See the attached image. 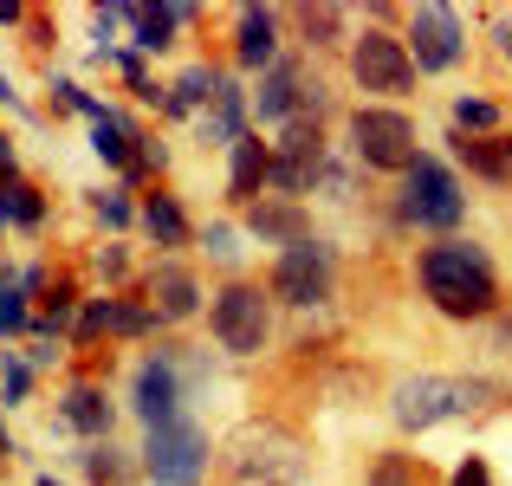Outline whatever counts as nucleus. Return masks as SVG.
<instances>
[{"label":"nucleus","instance_id":"1","mask_svg":"<svg viewBox=\"0 0 512 486\" xmlns=\"http://www.w3.org/2000/svg\"><path fill=\"white\" fill-rule=\"evenodd\" d=\"M415 279H422V299L441 318L480 324L500 312V273H493V253L480 240H435V247L415 253Z\"/></svg>","mask_w":512,"mask_h":486},{"label":"nucleus","instance_id":"2","mask_svg":"<svg viewBox=\"0 0 512 486\" xmlns=\"http://www.w3.org/2000/svg\"><path fill=\"white\" fill-rule=\"evenodd\" d=\"M493 396H500V383H487V376H402V383L389 389V415H396V428L422 435V428H435V422L487 409Z\"/></svg>","mask_w":512,"mask_h":486},{"label":"nucleus","instance_id":"3","mask_svg":"<svg viewBox=\"0 0 512 486\" xmlns=\"http://www.w3.org/2000/svg\"><path fill=\"white\" fill-rule=\"evenodd\" d=\"M396 214H402V227H422V234H454V227L467 221V188H461V175H454L441 156L422 150L409 169H402Z\"/></svg>","mask_w":512,"mask_h":486},{"label":"nucleus","instance_id":"4","mask_svg":"<svg viewBox=\"0 0 512 486\" xmlns=\"http://www.w3.org/2000/svg\"><path fill=\"white\" fill-rule=\"evenodd\" d=\"M266 299H273V305H299V312L331 305V299H338V247L318 240V234L279 247L273 279H266Z\"/></svg>","mask_w":512,"mask_h":486},{"label":"nucleus","instance_id":"5","mask_svg":"<svg viewBox=\"0 0 512 486\" xmlns=\"http://www.w3.org/2000/svg\"><path fill=\"white\" fill-rule=\"evenodd\" d=\"M350 156L363 169L402 175L415 156H422V137H415V117L396 111V104H357L350 111Z\"/></svg>","mask_w":512,"mask_h":486},{"label":"nucleus","instance_id":"6","mask_svg":"<svg viewBox=\"0 0 512 486\" xmlns=\"http://www.w3.org/2000/svg\"><path fill=\"white\" fill-rule=\"evenodd\" d=\"M208 331H214V344H221L227 357H260L266 337H273V299H266V286L227 279V286L214 292V305H208Z\"/></svg>","mask_w":512,"mask_h":486},{"label":"nucleus","instance_id":"7","mask_svg":"<svg viewBox=\"0 0 512 486\" xmlns=\"http://www.w3.org/2000/svg\"><path fill=\"white\" fill-rule=\"evenodd\" d=\"M143 474L156 486H201L208 474V428L175 415V422H156L143 435Z\"/></svg>","mask_w":512,"mask_h":486},{"label":"nucleus","instance_id":"8","mask_svg":"<svg viewBox=\"0 0 512 486\" xmlns=\"http://www.w3.org/2000/svg\"><path fill=\"white\" fill-rule=\"evenodd\" d=\"M350 78H357L363 91H376V98H409L415 91V65H409V52H402V39L389 33V26L350 33Z\"/></svg>","mask_w":512,"mask_h":486},{"label":"nucleus","instance_id":"9","mask_svg":"<svg viewBox=\"0 0 512 486\" xmlns=\"http://www.w3.org/2000/svg\"><path fill=\"white\" fill-rule=\"evenodd\" d=\"M325 130L318 124H305V117H292L286 124V137L273 143V169H266V188L273 195H286V201H299V195H312L318 182H325Z\"/></svg>","mask_w":512,"mask_h":486},{"label":"nucleus","instance_id":"10","mask_svg":"<svg viewBox=\"0 0 512 486\" xmlns=\"http://www.w3.org/2000/svg\"><path fill=\"white\" fill-rule=\"evenodd\" d=\"M402 52H409L415 72H454L467 52V26L454 7H409V39H402Z\"/></svg>","mask_w":512,"mask_h":486},{"label":"nucleus","instance_id":"11","mask_svg":"<svg viewBox=\"0 0 512 486\" xmlns=\"http://www.w3.org/2000/svg\"><path fill=\"white\" fill-rule=\"evenodd\" d=\"M130 409H137L143 428L182 415V363H175V350H156V357L137 363V376H130Z\"/></svg>","mask_w":512,"mask_h":486},{"label":"nucleus","instance_id":"12","mask_svg":"<svg viewBox=\"0 0 512 486\" xmlns=\"http://www.w3.org/2000/svg\"><path fill=\"white\" fill-rule=\"evenodd\" d=\"M111 331V337H143V331H156V312L150 305H137V299H85L78 305V324H72V344L85 350V344H98V337Z\"/></svg>","mask_w":512,"mask_h":486},{"label":"nucleus","instance_id":"13","mask_svg":"<svg viewBox=\"0 0 512 486\" xmlns=\"http://www.w3.org/2000/svg\"><path fill=\"white\" fill-rule=\"evenodd\" d=\"M143 292H150V312H156V324H188L201 312V279L188 273L182 260H156L150 266V279H143Z\"/></svg>","mask_w":512,"mask_h":486},{"label":"nucleus","instance_id":"14","mask_svg":"<svg viewBox=\"0 0 512 486\" xmlns=\"http://www.w3.org/2000/svg\"><path fill=\"white\" fill-rule=\"evenodd\" d=\"M266 169H273V143H260V130L227 143V201L234 208H253L266 195Z\"/></svg>","mask_w":512,"mask_h":486},{"label":"nucleus","instance_id":"15","mask_svg":"<svg viewBox=\"0 0 512 486\" xmlns=\"http://www.w3.org/2000/svg\"><path fill=\"white\" fill-rule=\"evenodd\" d=\"M247 214V234L266 240V247H292V240H312V214H305V201H286V195H260Z\"/></svg>","mask_w":512,"mask_h":486},{"label":"nucleus","instance_id":"16","mask_svg":"<svg viewBox=\"0 0 512 486\" xmlns=\"http://www.w3.org/2000/svg\"><path fill=\"white\" fill-rule=\"evenodd\" d=\"M299 91H305V65H299V59L266 65V72H260V91H253V117L286 130L292 117H299Z\"/></svg>","mask_w":512,"mask_h":486},{"label":"nucleus","instance_id":"17","mask_svg":"<svg viewBox=\"0 0 512 486\" xmlns=\"http://www.w3.org/2000/svg\"><path fill=\"white\" fill-rule=\"evenodd\" d=\"M234 59H240V72H266V65H279V7H240Z\"/></svg>","mask_w":512,"mask_h":486},{"label":"nucleus","instance_id":"18","mask_svg":"<svg viewBox=\"0 0 512 486\" xmlns=\"http://www.w3.org/2000/svg\"><path fill=\"white\" fill-rule=\"evenodd\" d=\"M124 20H130V52H169L175 33L195 20V7H182V0H163V7H124Z\"/></svg>","mask_w":512,"mask_h":486},{"label":"nucleus","instance_id":"19","mask_svg":"<svg viewBox=\"0 0 512 486\" xmlns=\"http://www.w3.org/2000/svg\"><path fill=\"white\" fill-rule=\"evenodd\" d=\"M59 422L72 428V435H85V441H111L117 409H111V396H104L98 383H72L65 402H59Z\"/></svg>","mask_w":512,"mask_h":486},{"label":"nucleus","instance_id":"20","mask_svg":"<svg viewBox=\"0 0 512 486\" xmlns=\"http://www.w3.org/2000/svg\"><path fill=\"white\" fill-rule=\"evenodd\" d=\"M448 150H454V162H461V169H474L480 182H512V156H506V137H461V130H454L448 137Z\"/></svg>","mask_w":512,"mask_h":486},{"label":"nucleus","instance_id":"21","mask_svg":"<svg viewBox=\"0 0 512 486\" xmlns=\"http://www.w3.org/2000/svg\"><path fill=\"white\" fill-rule=\"evenodd\" d=\"M137 221H143V234H150L156 247H188V240H195V227H188L182 201H175V195H163V188H150V195H143Z\"/></svg>","mask_w":512,"mask_h":486},{"label":"nucleus","instance_id":"22","mask_svg":"<svg viewBox=\"0 0 512 486\" xmlns=\"http://www.w3.org/2000/svg\"><path fill=\"white\" fill-rule=\"evenodd\" d=\"M214 98H221V72H214V65H188L175 85H163V111L169 117H195V111H208Z\"/></svg>","mask_w":512,"mask_h":486},{"label":"nucleus","instance_id":"23","mask_svg":"<svg viewBox=\"0 0 512 486\" xmlns=\"http://www.w3.org/2000/svg\"><path fill=\"white\" fill-rule=\"evenodd\" d=\"M137 137H143V130H137V124H124L117 111H104L98 124H91V150L111 162V169H124V175H130V162H137Z\"/></svg>","mask_w":512,"mask_h":486},{"label":"nucleus","instance_id":"24","mask_svg":"<svg viewBox=\"0 0 512 486\" xmlns=\"http://www.w3.org/2000/svg\"><path fill=\"white\" fill-rule=\"evenodd\" d=\"M0 221H13V227H46V195H39L33 182H20V175H0Z\"/></svg>","mask_w":512,"mask_h":486},{"label":"nucleus","instance_id":"25","mask_svg":"<svg viewBox=\"0 0 512 486\" xmlns=\"http://www.w3.org/2000/svg\"><path fill=\"white\" fill-rule=\"evenodd\" d=\"M201 130H208L214 143H234V137H247V91H240V85H227V78H221V98L208 104Z\"/></svg>","mask_w":512,"mask_h":486},{"label":"nucleus","instance_id":"26","mask_svg":"<svg viewBox=\"0 0 512 486\" xmlns=\"http://www.w3.org/2000/svg\"><path fill=\"white\" fill-rule=\"evenodd\" d=\"M454 130H461V137H493V130H500V104L493 98H454Z\"/></svg>","mask_w":512,"mask_h":486},{"label":"nucleus","instance_id":"27","mask_svg":"<svg viewBox=\"0 0 512 486\" xmlns=\"http://www.w3.org/2000/svg\"><path fill=\"white\" fill-rule=\"evenodd\" d=\"M33 331V312H26V292H20V279L0 266V337H26Z\"/></svg>","mask_w":512,"mask_h":486},{"label":"nucleus","instance_id":"28","mask_svg":"<svg viewBox=\"0 0 512 486\" xmlns=\"http://www.w3.org/2000/svg\"><path fill=\"white\" fill-rule=\"evenodd\" d=\"M344 20H350L344 7H299V33H305V46H338V39H344Z\"/></svg>","mask_w":512,"mask_h":486},{"label":"nucleus","instance_id":"29","mask_svg":"<svg viewBox=\"0 0 512 486\" xmlns=\"http://www.w3.org/2000/svg\"><path fill=\"white\" fill-rule=\"evenodd\" d=\"M85 467H91V480H98V486H104V480H117V486L130 480V461H124V454L111 448V441H98V448L85 454Z\"/></svg>","mask_w":512,"mask_h":486},{"label":"nucleus","instance_id":"30","mask_svg":"<svg viewBox=\"0 0 512 486\" xmlns=\"http://www.w3.org/2000/svg\"><path fill=\"white\" fill-rule=\"evenodd\" d=\"M422 474H415V461L409 454H383V461L370 467V486H415Z\"/></svg>","mask_w":512,"mask_h":486},{"label":"nucleus","instance_id":"31","mask_svg":"<svg viewBox=\"0 0 512 486\" xmlns=\"http://www.w3.org/2000/svg\"><path fill=\"white\" fill-rule=\"evenodd\" d=\"M201 240H208V260H221V266H234V260H240V234H234L227 221H214Z\"/></svg>","mask_w":512,"mask_h":486},{"label":"nucleus","instance_id":"32","mask_svg":"<svg viewBox=\"0 0 512 486\" xmlns=\"http://www.w3.org/2000/svg\"><path fill=\"white\" fill-rule=\"evenodd\" d=\"M0 383H7V402H26L33 396V370L20 357H0Z\"/></svg>","mask_w":512,"mask_h":486},{"label":"nucleus","instance_id":"33","mask_svg":"<svg viewBox=\"0 0 512 486\" xmlns=\"http://www.w3.org/2000/svg\"><path fill=\"white\" fill-rule=\"evenodd\" d=\"M98 221L111 227V234H124V227L137 221V208H130V195H98Z\"/></svg>","mask_w":512,"mask_h":486},{"label":"nucleus","instance_id":"34","mask_svg":"<svg viewBox=\"0 0 512 486\" xmlns=\"http://www.w3.org/2000/svg\"><path fill=\"white\" fill-rule=\"evenodd\" d=\"M448 486H493V467L480 461V454H467V461L454 467V480H448Z\"/></svg>","mask_w":512,"mask_h":486},{"label":"nucleus","instance_id":"35","mask_svg":"<svg viewBox=\"0 0 512 486\" xmlns=\"http://www.w3.org/2000/svg\"><path fill=\"white\" fill-rule=\"evenodd\" d=\"M98 273H104V279H124V273H130V253H124V247H104V253H98Z\"/></svg>","mask_w":512,"mask_h":486},{"label":"nucleus","instance_id":"36","mask_svg":"<svg viewBox=\"0 0 512 486\" xmlns=\"http://www.w3.org/2000/svg\"><path fill=\"white\" fill-rule=\"evenodd\" d=\"M26 20V7H20V0H0V26H20Z\"/></svg>","mask_w":512,"mask_h":486},{"label":"nucleus","instance_id":"37","mask_svg":"<svg viewBox=\"0 0 512 486\" xmlns=\"http://www.w3.org/2000/svg\"><path fill=\"white\" fill-rule=\"evenodd\" d=\"M0 175H13V143L0 137Z\"/></svg>","mask_w":512,"mask_h":486},{"label":"nucleus","instance_id":"38","mask_svg":"<svg viewBox=\"0 0 512 486\" xmlns=\"http://www.w3.org/2000/svg\"><path fill=\"white\" fill-rule=\"evenodd\" d=\"M0 104H20V98H13V85H7V72H0Z\"/></svg>","mask_w":512,"mask_h":486},{"label":"nucleus","instance_id":"39","mask_svg":"<svg viewBox=\"0 0 512 486\" xmlns=\"http://www.w3.org/2000/svg\"><path fill=\"white\" fill-rule=\"evenodd\" d=\"M500 52H506V59H512V26H500Z\"/></svg>","mask_w":512,"mask_h":486},{"label":"nucleus","instance_id":"40","mask_svg":"<svg viewBox=\"0 0 512 486\" xmlns=\"http://www.w3.org/2000/svg\"><path fill=\"white\" fill-rule=\"evenodd\" d=\"M39 486H65V480H52V474H39Z\"/></svg>","mask_w":512,"mask_h":486},{"label":"nucleus","instance_id":"41","mask_svg":"<svg viewBox=\"0 0 512 486\" xmlns=\"http://www.w3.org/2000/svg\"><path fill=\"white\" fill-rule=\"evenodd\" d=\"M0 461H7V428H0Z\"/></svg>","mask_w":512,"mask_h":486},{"label":"nucleus","instance_id":"42","mask_svg":"<svg viewBox=\"0 0 512 486\" xmlns=\"http://www.w3.org/2000/svg\"><path fill=\"white\" fill-rule=\"evenodd\" d=\"M506 156H512V137H506Z\"/></svg>","mask_w":512,"mask_h":486},{"label":"nucleus","instance_id":"43","mask_svg":"<svg viewBox=\"0 0 512 486\" xmlns=\"http://www.w3.org/2000/svg\"><path fill=\"white\" fill-rule=\"evenodd\" d=\"M0 227H7V221H0Z\"/></svg>","mask_w":512,"mask_h":486}]
</instances>
